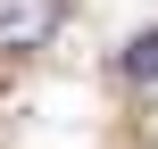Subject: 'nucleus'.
<instances>
[{
  "instance_id": "1",
  "label": "nucleus",
  "mask_w": 158,
  "mask_h": 149,
  "mask_svg": "<svg viewBox=\"0 0 158 149\" xmlns=\"http://www.w3.org/2000/svg\"><path fill=\"white\" fill-rule=\"evenodd\" d=\"M67 25V0H0V50H42Z\"/></svg>"
},
{
  "instance_id": "2",
  "label": "nucleus",
  "mask_w": 158,
  "mask_h": 149,
  "mask_svg": "<svg viewBox=\"0 0 158 149\" xmlns=\"http://www.w3.org/2000/svg\"><path fill=\"white\" fill-rule=\"evenodd\" d=\"M125 83H158V33H133L125 41Z\"/></svg>"
}]
</instances>
